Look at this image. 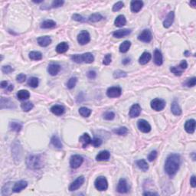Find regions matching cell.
<instances>
[{
  "label": "cell",
  "mask_w": 196,
  "mask_h": 196,
  "mask_svg": "<svg viewBox=\"0 0 196 196\" xmlns=\"http://www.w3.org/2000/svg\"><path fill=\"white\" fill-rule=\"evenodd\" d=\"M130 46H131V43L129 41H125L122 44L119 45V51L121 53H126L130 49Z\"/></svg>",
  "instance_id": "obj_35"
},
{
  "label": "cell",
  "mask_w": 196,
  "mask_h": 196,
  "mask_svg": "<svg viewBox=\"0 0 196 196\" xmlns=\"http://www.w3.org/2000/svg\"><path fill=\"white\" fill-rule=\"evenodd\" d=\"M143 6L142 1H132L130 3V8L133 12H139Z\"/></svg>",
  "instance_id": "obj_17"
},
{
  "label": "cell",
  "mask_w": 196,
  "mask_h": 196,
  "mask_svg": "<svg viewBox=\"0 0 196 196\" xmlns=\"http://www.w3.org/2000/svg\"><path fill=\"white\" fill-rule=\"evenodd\" d=\"M69 48V45L67 42H61L58 44L56 47V51L58 54L65 53Z\"/></svg>",
  "instance_id": "obj_28"
},
{
  "label": "cell",
  "mask_w": 196,
  "mask_h": 196,
  "mask_svg": "<svg viewBox=\"0 0 196 196\" xmlns=\"http://www.w3.org/2000/svg\"><path fill=\"white\" fill-rule=\"evenodd\" d=\"M84 182H85V177H84L83 176H79L77 179L74 180V181L70 185L69 191H71V192L76 191L77 189H78L79 188L81 187V185L84 184Z\"/></svg>",
  "instance_id": "obj_9"
},
{
  "label": "cell",
  "mask_w": 196,
  "mask_h": 196,
  "mask_svg": "<svg viewBox=\"0 0 196 196\" xmlns=\"http://www.w3.org/2000/svg\"><path fill=\"white\" fill-rule=\"evenodd\" d=\"M127 76V74L125 71H120V70H117L114 71V78H122V77H125Z\"/></svg>",
  "instance_id": "obj_43"
},
{
  "label": "cell",
  "mask_w": 196,
  "mask_h": 196,
  "mask_svg": "<svg viewBox=\"0 0 196 196\" xmlns=\"http://www.w3.org/2000/svg\"><path fill=\"white\" fill-rule=\"evenodd\" d=\"M124 4L123 2H117V3H115L113 6V11L114 12H117L119 11L123 7Z\"/></svg>",
  "instance_id": "obj_48"
},
{
  "label": "cell",
  "mask_w": 196,
  "mask_h": 196,
  "mask_svg": "<svg viewBox=\"0 0 196 196\" xmlns=\"http://www.w3.org/2000/svg\"><path fill=\"white\" fill-rule=\"evenodd\" d=\"M8 87V82L6 81H3L1 82V87L2 88H5L7 87Z\"/></svg>",
  "instance_id": "obj_59"
},
{
  "label": "cell",
  "mask_w": 196,
  "mask_h": 196,
  "mask_svg": "<svg viewBox=\"0 0 196 196\" xmlns=\"http://www.w3.org/2000/svg\"><path fill=\"white\" fill-rule=\"evenodd\" d=\"M72 18H73L74 20L77 21V22H85V18L82 16V15H79V14H74L72 15Z\"/></svg>",
  "instance_id": "obj_51"
},
{
  "label": "cell",
  "mask_w": 196,
  "mask_h": 196,
  "mask_svg": "<svg viewBox=\"0 0 196 196\" xmlns=\"http://www.w3.org/2000/svg\"><path fill=\"white\" fill-rule=\"evenodd\" d=\"M103 16L100 14V13H94L92 15H90L88 20L90 21V22H100L101 20H102Z\"/></svg>",
  "instance_id": "obj_38"
},
{
  "label": "cell",
  "mask_w": 196,
  "mask_h": 196,
  "mask_svg": "<svg viewBox=\"0 0 196 196\" xmlns=\"http://www.w3.org/2000/svg\"><path fill=\"white\" fill-rule=\"evenodd\" d=\"M151 107L156 111H161L163 109L165 108V101H163L162 99H159V98H156L153 99L151 101Z\"/></svg>",
  "instance_id": "obj_5"
},
{
  "label": "cell",
  "mask_w": 196,
  "mask_h": 196,
  "mask_svg": "<svg viewBox=\"0 0 196 196\" xmlns=\"http://www.w3.org/2000/svg\"><path fill=\"white\" fill-rule=\"evenodd\" d=\"M77 41H78L79 44H81V45H85V44H87L90 41V34L88 33L87 31H82L77 35Z\"/></svg>",
  "instance_id": "obj_8"
},
{
  "label": "cell",
  "mask_w": 196,
  "mask_h": 196,
  "mask_svg": "<svg viewBox=\"0 0 196 196\" xmlns=\"http://www.w3.org/2000/svg\"><path fill=\"white\" fill-rule=\"evenodd\" d=\"M38 43L42 47H47L49 45L51 42V39L49 36H42L39 37V39H37Z\"/></svg>",
  "instance_id": "obj_21"
},
{
  "label": "cell",
  "mask_w": 196,
  "mask_h": 196,
  "mask_svg": "<svg viewBox=\"0 0 196 196\" xmlns=\"http://www.w3.org/2000/svg\"><path fill=\"white\" fill-rule=\"evenodd\" d=\"M79 140H80V142H81V144H82V146L84 147V148H85V147L87 146L89 144L91 143L92 139L87 133H84L81 137L79 138Z\"/></svg>",
  "instance_id": "obj_22"
},
{
  "label": "cell",
  "mask_w": 196,
  "mask_h": 196,
  "mask_svg": "<svg viewBox=\"0 0 196 196\" xmlns=\"http://www.w3.org/2000/svg\"><path fill=\"white\" fill-rule=\"evenodd\" d=\"M141 113V107L139 106V104L136 103L133 104L130 110V117L131 118H136L139 117V114Z\"/></svg>",
  "instance_id": "obj_14"
},
{
  "label": "cell",
  "mask_w": 196,
  "mask_h": 196,
  "mask_svg": "<svg viewBox=\"0 0 196 196\" xmlns=\"http://www.w3.org/2000/svg\"><path fill=\"white\" fill-rule=\"evenodd\" d=\"M152 35L151 31L149 29H145L142 31L141 33L139 34V36H138V39L139 41H141L143 42L149 43L150 42L152 41Z\"/></svg>",
  "instance_id": "obj_7"
},
{
  "label": "cell",
  "mask_w": 196,
  "mask_h": 196,
  "mask_svg": "<svg viewBox=\"0 0 196 196\" xmlns=\"http://www.w3.org/2000/svg\"><path fill=\"white\" fill-rule=\"evenodd\" d=\"M185 130L188 133L192 134L195 130V120L191 119L186 121L185 123Z\"/></svg>",
  "instance_id": "obj_13"
},
{
  "label": "cell",
  "mask_w": 196,
  "mask_h": 196,
  "mask_svg": "<svg viewBox=\"0 0 196 196\" xmlns=\"http://www.w3.org/2000/svg\"><path fill=\"white\" fill-rule=\"evenodd\" d=\"M28 167L31 169H40L43 166L42 158L40 155H31L27 158L26 160Z\"/></svg>",
  "instance_id": "obj_2"
},
{
  "label": "cell",
  "mask_w": 196,
  "mask_h": 196,
  "mask_svg": "<svg viewBox=\"0 0 196 196\" xmlns=\"http://www.w3.org/2000/svg\"><path fill=\"white\" fill-rule=\"evenodd\" d=\"M17 97L21 101L23 100H27L30 97L29 92L26 90H21L17 93Z\"/></svg>",
  "instance_id": "obj_31"
},
{
  "label": "cell",
  "mask_w": 196,
  "mask_h": 196,
  "mask_svg": "<svg viewBox=\"0 0 196 196\" xmlns=\"http://www.w3.org/2000/svg\"><path fill=\"white\" fill-rule=\"evenodd\" d=\"M2 71L4 74H9L13 71V68L9 65H6V66H3L2 68Z\"/></svg>",
  "instance_id": "obj_54"
},
{
  "label": "cell",
  "mask_w": 196,
  "mask_h": 196,
  "mask_svg": "<svg viewBox=\"0 0 196 196\" xmlns=\"http://www.w3.org/2000/svg\"><path fill=\"white\" fill-rule=\"evenodd\" d=\"M15 107L13 102H12L9 99H6L4 97L1 98V109L3 108H12Z\"/></svg>",
  "instance_id": "obj_27"
},
{
  "label": "cell",
  "mask_w": 196,
  "mask_h": 196,
  "mask_svg": "<svg viewBox=\"0 0 196 196\" xmlns=\"http://www.w3.org/2000/svg\"><path fill=\"white\" fill-rule=\"evenodd\" d=\"M114 133L119 135V136H125V135H127L128 133V129L125 127H119V128L117 129H114Z\"/></svg>",
  "instance_id": "obj_39"
},
{
  "label": "cell",
  "mask_w": 196,
  "mask_h": 196,
  "mask_svg": "<svg viewBox=\"0 0 196 196\" xmlns=\"http://www.w3.org/2000/svg\"><path fill=\"white\" fill-rule=\"evenodd\" d=\"M137 127L141 132L145 133L150 132L151 126L145 119H139L137 122Z\"/></svg>",
  "instance_id": "obj_10"
},
{
  "label": "cell",
  "mask_w": 196,
  "mask_h": 196,
  "mask_svg": "<svg viewBox=\"0 0 196 196\" xmlns=\"http://www.w3.org/2000/svg\"><path fill=\"white\" fill-rule=\"evenodd\" d=\"M127 23V19L125 18L124 15H119L117 17V18L114 21V25L117 27H123Z\"/></svg>",
  "instance_id": "obj_24"
},
{
  "label": "cell",
  "mask_w": 196,
  "mask_h": 196,
  "mask_svg": "<svg viewBox=\"0 0 196 196\" xmlns=\"http://www.w3.org/2000/svg\"><path fill=\"white\" fill-rule=\"evenodd\" d=\"M131 32H132V31L130 29H120L114 31V33H113V35L115 38L121 39V38H123V37L129 35Z\"/></svg>",
  "instance_id": "obj_20"
},
{
  "label": "cell",
  "mask_w": 196,
  "mask_h": 196,
  "mask_svg": "<svg viewBox=\"0 0 196 196\" xmlns=\"http://www.w3.org/2000/svg\"><path fill=\"white\" fill-rule=\"evenodd\" d=\"M92 146H94L95 147H98L102 144V140L99 138H94V139H92L91 140V143Z\"/></svg>",
  "instance_id": "obj_52"
},
{
  "label": "cell",
  "mask_w": 196,
  "mask_h": 196,
  "mask_svg": "<svg viewBox=\"0 0 196 196\" xmlns=\"http://www.w3.org/2000/svg\"><path fill=\"white\" fill-rule=\"evenodd\" d=\"M151 55L149 52H143L139 59V62L140 64H146L151 60Z\"/></svg>",
  "instance_id": "obj_26"
},
{
  "label": "cell",
  "mask_w": 196,
  "mask_h": 196,
  "mask_svg": "<svg viewBox=\"0 0 196 196\" xmlns=\"http://www.w3.org/2000/svg\"><path fill=\"white\" fill-rule=\"evenodd\" d=\"M190 184L193 188L196 187V181H195V176H192L190 179Z\"/></svg>",
  "instance_id": "obj_58"
},
{
  "label": "cell",
  "mask_w": 196,
  "mask_h": 196,
  "mask_svg": "<svg viewBox=\"0 0 196 196\" xmlns=\"http://www.w3.org/2000/svg\"><path fill=\"white\" fill-rule=\"evenodd\" d=\"M136 165L139 169H141L143 172H146L149 169V165L146 161L144 160H140L136 161Z\"/></svg>",
  "instance_id": "obj_32"
},
{
  "label": "cell",
  "mask_w": 196,
  "mask_h": 196,
  "mask_svg": "<svg viewBox=\"0 0 196 196\" xmlns=\"http://www.w3.org/2000/svg\"><path fill=\"white\" fill-rule=\"evenodd\" d=\"M112 58H111V55L110 54H107V55H105L104 58L103 60V64H104V65H109L111 62Z\"/></svg>",
  "instance_id": "obj_49"
},
{
  "label": "cell",
  "mask_w": 196,
  "mask_h": 196,
  "mask_svg": "<svg viewBox=\"0 0 196 196\" xmlns=\"http://www.w3.org/2000/svg\"><path fill=\"white\" fill-rule=\"evenodd\" d=\"M170 71L172 72L173 74H175V75L181 76V74H182L183 71L178 66V67H172V68H170Z\"/></svg>",
  "instance_id": "obj_44"
},
{
  "label": "cell",
  "mask_w": 196,
  "mask_h": 196,
  "mask_svg": "<svg viewBox=\"0 0 196 196\" xmlns=\"http://www.w3.org/2000/svg\"><path fill=\"white\" fill-rule=\"evenodd\" d=\"M110 157V153L106 150H103L100 152L96 156V160L99 162L107 161Z\"/></svg>",
  "instance_id": "obj_18"
},
{
  "label": "cell",
  "mask_w": 196,
  "mask_h": 196,
  "mask_svg": "<svg viewBox=\"0 0 196 196\" xmlns=\"http://www.w3.org/2000/svg\"><path fill=\"white\" fill-rule=\"evenodd\" d=\"M189 54H191V53H189V51H185V56H186V57H188V56H189Z\"/></svg>",
  "instance_id": "obj_64"
},
{
  "label": "cell",
  "mask_w": 196,
  "mask_h": 196,
  "mask_svg": "<svg viewBox=\"0 0 196 196\" xmlns=\"http://www.w3.org/2000/svg\"><path fill=\"white\" fill-rule=\"evenodd\" d=\"M94 185L98 191H105L108 188V182L105 177L99 176L98 178L96 179L94 181Z\"/></svg>",
  "instance_id": "obj_3"
},
{
  "label": "cell",
  "mask_w": 196,
  "mask_h": 196,
  "mask_svg": "<svg viewBox=\"0 0 196 196\" xmlns=\"http://www.w3.org/2000/svg\"><path fill=\"white\" fill-rule=\"evenodd\" d=\"M51 143L55 147V148L61 149L63 147L62 143H61L60 139H59L57 136H53L52 137H51Z\"/></svg>",
  "instance_id": "obj_34"
},
{
  "label": "cell",
  "mask_w": 196,
  "mask_h": 196,
  "mask_svg": "<svg viewBox=\"0 0 196 196\" xmlns=\"http://www.w3.org/2000/svg\"><path fill=\"white\" fill-rule=\"evenodd\" d=\"M180 165V156L176 153L170 154L165 163V171L169 176H174L178 172Z\"/></svg>",
  "instance_id": "obj_1"
},
{
  "label": "cell",
  "mask_w": 196,
  "mask_h": 196,
  "mask_svg": "<svg viewBox=\"0 0 196 196\" xmlns=\"http://www.w3.org/2000/svg\"><path fill=\"white\" fill-rule=\"evenodd\" d=\"M13 88H14V87H13L12 85H9V86L7 87V91H9V92L12 91V90H13Z\"/></svg>",
  "instance_id": "obj_62"
},
{
  "label": "cell",
  "mask_w": 196,
  "mask_h": 196,
  "mask_svg": "<svg viewBox=\"0 0 196 196\" xmlns=\"http://www.w3.org/2000/svg\"><path fill=\"white\" fill-rule=\"evenodd\" d=\"M28 55L29 58L32 60H39L42 58V54L39 51H31Z\"/></svg>",
  "instance_id": "obj_36"
},
{
  "label": "cell",
  "mask_w": 196,
  "mask_h": 196,
  "mask_svg": "<svg viewBox=\"0 0 196 196\" xmlns=\"http://www.w3.org/2000/svg\"><path fill=\"white\" fill-rule=\"evenodd\" d=\"M143 195H158V194L157 193L149 192H147L143 193Z\"/></svg>",
  "instance_id": "obj_61"
},
{
  "label": "cell",
  "mask_w": 196,
  "mask_h": 196,
  "mask_svg": "<svg viewBox=\"0 0 196 196\" xmlns=\"http://www.w3.org/2000/svg\"><path fill=\"white\" fill-rule=\"evenodd\" d=\"M190 5L192 6L193 8H195L196 3H195V1H191V2H190Z\"/></svg>",
  "instance_id": "obj_63"
},
{
  "label": "cell",
  "mask_w": 196,
  "mask_h": 196,
  "mask_svg": "<svg viewBox=\"0 0 196 196\" xmlns=\"http://www.w3.org/2000/svg\"><path fill=\"white\" fill-rule=\"evenodd\" d=\"M117 190V192L119 193H127V192H128L129 186L126 179H119V182H118Z\"/></svg>",
  "instance_id": "obj_11"
},
{
  "label": "cell",
  "mask_w": 196,
  "mask_h": 196,
  "mask_svg": "<svg viewBox=\"0 0 196 196\" xmlns=\"http://www.w3.org/2000/svg\"><path fill=\"white\" fill-rule=\"evenodd\" d=\"M60 66L59 64H55V63H51L48 67V72L51 76L57 75L60 72Z\"/></svg>",
  "instance_id": "obj_15"
},
{
  "label": "cell",
  "mask_w": 196,
  "mask_h": 196,
  "mask_svg": "<svg viewBox=\"0 0 196 196\" xmlns=\"http://www.w3.org/2000/svg\"><path fill=\"white\" fill-rule=\"evenodd\" d=\"M26 80V76L24 74H19L16 77V81L18 83H23Z\"/></svg>",
  "instance_id": "obj_55"
},
{
  "label": "cell",
  "mask_w": 196,
  "mask_h": 196,
  "mask_svg": "<svg viewBox=\"0 0 196 196\" xmlns=\"http://www.w3.org/2000/svg\"><path fill=\"white\" fill-rule=\"evenodd\" d=\"M179 68H181L182 71H184V70L186 69L188 67V64H187V62H186V60H181V63H180L179 65Z\"/></svg>",
  "instance_id": "obj_57"
},
{
  "label": "cell",
  "mask_w": 196,
  "mask_h": 196,
  "mask_svg": "<svg viewBox=\"0 0 196 196\" xmlns=\"http://www.w3.org/2000/svg\"><path fill=\"white\" fill-rule=\"evenodd\" d=\"M77 77H71V78L68 80V81L67 82V87L70 90L73 89L74 87H75L76 84H77Z\"/></svg>",
  "instance_id": "obj_41"
},
{
  "label": "cell",
  "mask_w": 196,
  "mask_h": 196,
  "mask_svg": "<svg viewBox=\"0 0 196 196\" xmlns=\"http://www.w3.org/2000/svg\"><path fill=\"white\" fill-rule=\"evenodd\" d=\"M162 62L163 58L161 51L159 49H156L154 51V63L158 66H160L162 64Z\"/></svg>",
  "instance_id": "obj_19"
},
{
  "label": "cell",
  "mask_w": 196,
  "mask_h": 196,
  "mask_svg": "<svg viewBox=\"0 0 196 196\" xmlns=\"http://www.w3.org/2000/svg\"><path fill=\"white\" fill-rule=\"evenodd\" d=\"M171 110H172V114L176 116H179L181 114V110L180 108L179 105L177 103V101H174L172 103V106H171Z\"/></svg>",
  "instance_id": "obj_25"
},
{
  "label": "cell",
  "mask_w": 196,
  "mask_h": 196,
  "mask_svg": "<svg viewBox=\"0 0 196 196\" xmlns=\"http://www.w3.org/2000/svg\"><path fill=\"white\" fill-rule=\"evenodd\" d=\"M28 85L31 87H37L39 86V79L35 77H30L28 81Z\"/></svg>",
  "instance_id": "obj_40"
},
{
  "label": "cell",
  "mask_w": 196,
  "mask_h": 196,
  "mask_svg": "<svg viewBox=\"0 0 196 196\" xmlns=\"http://www.w3.org/2000/svg\"><path fill=\"white\" fill-rule=\"evenodd\" d=\"M56 26V22L53 20H45L43 22L41 25V28H53Z\"/></svg>",
  "instance_id": "obj_33"
},
{
  "label": "cell",
  "mask_w": 196,
  "mask_h": 196,
  "mask_svg": "<svg viewBox=\"0 0 196 196\" xmlns=\"http://www.w3.org/2000/svg\"><path fill=\"white\" fill-rule=\"evenodd\" d=\"M91 112L92 110L90 109L87 108V107H85V106H83V107H81V108L79 109V114H81L83 117H90V115L91 114Z\"/></svg>",
  "instance_id": "obj_37"
},
{
  "label": "cell",
  "mask_w": 196,
  "mask_h": 196,
  "mask_svg": "<svg viewBox=\"0 0 196 196\" xmlns=\"http://www.w3.org/2000/svg\"><path fill=\"white\" fill-rule=\"evenodd\" d=\"M81 56H82L83 62L87 63V64H90V63H92L94 60V55H92L91 53H90V52L83 54V55H81Z\"/></svg>",
  "instance_id": "obj_30"
},
{
  "label": "cell",
  "mask_w": 196,
  "mask_h": 196,
  "mask_svg": "<svg viewBox=\"0 0 196 196\" xmlns=\"http://www.w3.org/2000/svg\"><path fill=\"white\" fill-rule=\"evenodd\" d=\"M28 185V182L26 181H24V180H21V181H18L17 182H15L14 186L12 188V192H14L18 193L22 192L23 189H26Z\"/></svg>",
  "instance_id": "obj_12"
},
{
  "label": "cell",
  "mask_w": 196,
  "mask_h": 196,
  "mask_svg": "<svg viewBox=\"0 0 196 196\" xmlns=\"http://www.w3.org/2000/svg\"><path fill=\"white\" fill-rule=\"evenodd\" d=\"M84 159L80 155H73L70 159V166L72 169H77L83 163Z\"/></svg>",
  "instance_id": "obj_4"
},
{
  "label": "cell",
  "mask_w": 196,
  "mask_h": 196,
  "mask_svg": "<svg viewBox=\"0 0 196 196\" xmlns=\"http://www.w3.org/2000/svg\"><path fill=\"white\" fill-rule=\"evenodd\" d=\"M71 58V60H73L74 62L77 63V64H81V63H83L81 55H72Z\"/></svg>",
  "instance_id": "obj_46"
},
{
  "label": "cell",
  "mask_w": 196,
  "mask_h": 196,
  "mask_svg": "<svg viewBox=\"0 0 196 196\" xmlns=\"http://www.w3.org/2000/svg\"><path fill=\"white\" fill-rule=\"evenodd\" d=\"M9 129H10L12 131L18 133L19 132V131H21V130L22 129V123H18V122L12 121V122H10V123H9Z\"/></svg>",
  "instance_id": "obj_29"
},
{
  "label": "cell",
  "mask_w": 196,
  "mask_h": 196,
  "mask_svg": "<svg viewBox=\"0 0 196 196\" xmlns=\"http://www.w3.org/2000/svg\"><path fill=\"white\" fill-rule=\"evenodd\" d=\"M174 18H175V14L174 12H170L167 15L166 18L163 22V26L166 28L170 27L172 26V24L174 22Z\"/></svg>",
  "instance_id": "obj_16"
},
{
  "label": "cell",
  "mask_w": 196,
  "mask_h": 196,
  "mask_svg": "<svg viewBox=\"0 0 196 196\" xmlns=\"http://www.w3.org/2000/svg\"><path fill=\"white\" fill-rule=\"evenodd\" d=\"M130 58H127L123 59V61H122V63H123V64H124V65H127V64H128L129 63H130Z\"/></svg>",
  "instance_id": "obj_60"
},
{
  "label": "cell",
  "mask_w": 196,
  "mask_h": 196,
  "mask_svg": "<svg viewBox=\"0 0 196 196\" xmlns=\"http://www.w3.org/2000/svg\"><path fill=\"white\" fill-rule=\"evenodd\" d=\"M64 107L61 105H54L53 106H51V111L55 115L57 116H60L62 115L64 113Z\"/></svg>",
  "instance_id": "obj_23"
},
{
  "label": "cell",
  "mask_w": 196,
  "mask_h": 196,
  "mask_svg": "<svg viewBox=\"0 0 196 196\" xmlns=\"http://www.w3.org/2000/svg\"><path fill=\"white\" fill-rule=\"evenodd\" d=\"M33 104L31 103V102H25L23 103H22L21 105V107L25 112H28L33 108Z\"/></svg>",
  "instance_id": "obj_42"
},
{
  "label": "cell",
  "mask_w": 196,
  "mask_h": 196,
  "mask_svg": "<svg viewBox=\"0 0 196 196\" xmlns=\"http://www.w3.org/2000/svg\"><path fill=\"white\" fill-rule=\"evenodd\" d=\"M195 84H196V78L195 77L189 79L187 81V82H186V85H187L188 87H192L195 86Z\"/></svg>",
  "instance_id": "obj_53"
},
{
  "label": "cell",
  "mask_w": 196,
  "mask_h": 196,
  "mask_svg": "<svg viewBox=\"0 0 196 196\" xmlns=\"http://www.w3.org/2000/svg\"><path fill=\"white\" fill-rule=\"evenodd\" d=\"M115 117V114L112 111H107L103 114V119L106 120H112Z\"/></svg>",
  "instance_id": "obj_45"
},
{
  "label": "cell",
  "mask_w": 196,
  "mask_h": 196,
  "mask_svg": "<svg viewBox=\"0 0 196 196\" xmlns=\"http://www.w3.org/2000/svg\"><path fill=\"white\" fill-rule=\"evenodd\" d=\"M157 155H158L157 151H156V150H153V151H152V152H151L149 154V156H148V160H149V161L152 162V161H153V160H156V157H157Z\"/></svg>",
  "instance_id": "obj_50"
},
{
  "label": "cell",
  "mask_w": 196,
  "mask_h": 196,
  "mask_svg": "<svg viewBox=\"0 0 196 196\" xmlns=\"http://www.w3.org/2000/svg\"><path fill=\"white\" fill-rule=\"evenodd\" d=\"M122 94V90L119 87H109L106 90V95L110 98L119 97Z\"/></svg>",
  "instance_id": "obj_6"
},
{
  "label": "cell",
  "mask_w": 196,
  "mask_h": 196,
  "mask_svg": "<svg viewBox=\"0 0 196 196\" xmlns=\"http://www.w3.org/2000/svg\"><path fill=\"white\" fill-rule=\"evenodd\" d=\"M87 76L89 79H92V80H94V79L96 78L97 77V73H96L94 71H89L87 74Z\"/></svg>",
  "instance_id": "obj_56"
},
{
  "label": "cell",
  "mask_w": 196,
  "mask_h": 196,
  "mask_svg": "<svg viewBox=\"0 0 196 196\" xmlns=\"http://www.w3.org/2000/svg\"><path fill=\"white\" fill-rule=\"evenodd\" d=\"M64 2L62 1V0H55V1L52 2L51 8H53V9H55V8H59L60 7V6H62L63 5H64Z\"/></svg>",
  "instance_id": "obj_47"
}]
</instances>
